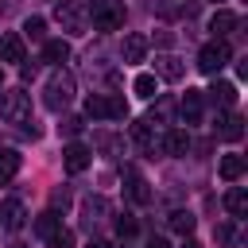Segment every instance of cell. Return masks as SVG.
<instances>
[{
  "label": "cell",
  "instance_id": "obj_1",
  "mask_svg": "<svg viewBox=\"0 0 248 248\" xmlns=\"http://www.w3.org/2000/svg\"><path fill=\"white\" fill-rule=\"evenodd\" d=\"M74 89H78V85H74V74L58 66V70L46 78V85H43V105H46L50 112H62V108L74 101Z\"/></svg>",
  "mask_w": 248,
  "mask_h": 248
},
{
  "label": "cell",
  "instance_id": "obj_2",
  "mask_svg": "<svg viewBox=\"0 0 248 248\" xmlns=\"http://www.w3.org/2000/svg\"><path fill=\"white\" fill-rule=\"evenodd\" d=\"M54 16H58L62 31H70V35H85L89 31V4L85 0H62L54 8Z\"/></svg>",
  "mask_w": 248,
  "mask_h": 248
},
{
  "label": "cell",
  "instance_id": "obj_3",
  "mask_svg": "<svg viewBox=\"0 0 248 248\" xmlns=\"http://www.w3.org/2000/svg\"><path fill=\"white\" fill-rule=\"evenodd\" d=\"M89 23L97 31H120L124 27V4L120 0H93L89 4Z\"/></svg>",
  "mask_w": 248,
  "mask_h": 248
},
{
  "label": "cell",
  "instance_id": "obj_4",
  "mask_svg": "<svg viewBox=\"0 0 248 248\" xmlns=\"http://www.w3.org/2000/svg\"><path fill=\"white\" fill-rule=\"evenodd\" d=\"M229 62H232V50H229V43H225V39H213V43H205V46L198 50V70H202V74H209V78H217Z\"/></svg>",
  "mask_w": 248,
  "mask_h": 248
},
{
  "label": "cell",
  "instance_id": "obj_5",
  "mask_svg": "<svg viewBox=\"0 0 248 248\" xmlns=\"http://www.w3.org/2000/svg\"><path fill=\"white\" fill-rule=\"evenodd\" d=\"M0 120L8 124H27L31 120V97L23 89H4L0 93Z\"/></svg>",
  "mask_w": 248,
  "mask_h": 248
},
{
  "label": "cell",
  "instance_id": "obj_6",
  "mask_svg": "<svg viewBox=\"0 0 248 248\" xmlns=\"http://www.w3.org/2000/svg\"><path fill=\"white\" fill-rule=\"evenodd\" d=\"M85 116L89 120H120V116H128V105H124V97H101V93H93L85 101Z\"/></svg>",
  "mask_w": 248,
  "mask_h": 248
},
{
  "label": "cell",
  "instance_id": "obj_7",
  "mask_svg": "<svg viewBox=\"0 0 248 248\" xmlns=\"http://www.w3.org/2000/svg\"><path fill=\"white\" fill-rule=\"evenodd\" d=\"M213 132H217L221 140L236 143V140L244 136V116H240L236 108H225V112H217V120H213Z\"/></svg>",
  "mask_w": 248,
  "mask_h": 248
},
{
  "label": "cell",
  "instance_id": "obj_8",
  "mask_svg": "<svg viewBox=\"0 0 248 248\" xmlns=\"http://www.w3.org/2000/svg\"><path fill=\"white\" fill-rule=\"evenodd\" d=\"M89 163H93V151H89L85 143H66V151H62V167H66L70 174H81Z\"/></svg>",
  "mask_w": 248,
  "mask_h": 248
},
{
  "label": "cell",
  "instance_id": "obj_9",
  "mask_svg": "<svg viewBox=\"0 0 248 248\" xmlns=\"http://www.w3.org/2000/svg\"><path fill=\"white\" fill-rule=\"evenodd\" d=\"M23 221H27V209H23V202H19V198H8V202L0 205V225L16 232V229H23Z\"/></svg>",
  "mask_w": 248,
  "mask_h": 248
},
{
  "label": "cell",
  "instance_id": "obj_10",
  "mask_svg": "<svg viewBox=\"0 0 248 248\" xmlns=\"http://www.w3.org/2000/svg\"><path fill=\"white\" fill-rule=\"evenodd\" d=\"M159 147H163L167 155H186V147H190V132H182V128H167L163 140H159Z\"/></svg>",
  "mask_w": 248,
  "mask_h": 248
},
{
  "label": "cell",
  "instance_id": "obj_11",
  "mask_svg": "<svg viewBox=\"0 0 248 248\" xmlns=\"http://www.w3.org/2000/svg\"><path fill=\"white\" fill-rule=\"evenodd\" d=\"M232 27H240V16H236V12H229V8H217V12H213V19H209V31H213L217 39H225Z\"/></svg>",
  "mask_w": 248,
  "mask_h": 248
},
{
  "label": "cell",
  "instance_id": "obj_12",
  "mask_svg": "<svg viewBox=\"0 0 248 248\" xmlns=\"http://www.w3.org/2000/svg\"><path fill=\"white\" fill-rule=\"evenodd\" d=\"M120 54H124V62H143V54H147V35H140V31L124 35V46H120Z\"/></svg>",
  "mask_w": 248,
  "mask_h": 248
},
{
  "label": "cell",
  "instance_id": "obj_13",
  "mask_svg": "<svg viewBox=\"0 0 248 248\" xmlns=\"http://www.w3.org/2000/svg\"><path fill=\"white\" fill-rule=\"evenodd\" d=\"M124 182H128V198H132L136 205H147V202H151V190H147V178H143L140 170H128V174H124Z\"/></svg>",
  "mask_w": 248,
  "mask_h": 248
},
{
  "label": "cell",
  "instance_id": "obj_14",
  "mask_svg": "<svg viewBox=\"0 0 248 248\" xmlns=\"http://www.w3.org/2000/svg\"><path fill=\"white\" fill-rule=\"evenodd\" d=\"M19 163H23V155H19L16 147H0V186L19 174Z\"/></svg>",
  "mask_w": 248,
  "mask_h": 248
},
{
  "label": "cell",
  "instance_id": "obj_15",
  "mask_svg": "<svg viewBox=\"0 0 248 248\" xmlns=\"http://www.w3.org/2000/svg\"><path fill=\"white\" fill-rule=\"evenodd\" d=\"M155 74L167 78V81H178V78L186 74V66H182V58H174V54H159V58H155Z\"/></svg>",
  "mask_w": 248,
  "mask_h": 248
},
{
  "label": "cell",
  "instance_id": "obj_16",
  "mask_svg": "<svg viewBox=\"0 0 248 248\" xmlns=\"http://www.w3.org/2000/svg\"><path fill=\"white\" fill-rule=\"evenodd\" d=\"M0 58H4V62H23V35L8 31V35L0 39Z\"/></svg>",
  "mask_w": 248,
  "mask_h": 248
},
{
  "label": "cell",
  "instance_id": "obj_17",
  "mask_svg": "<svg viewBox=\"0 0 248 248\" xmlns=\"http://www.w3.org/2000/svg\"><path fill=\"white\" fill-rule=\"evenodd\" d=\"M209 97H213V105H221V108H232V105H236V85H232V81H217V78H213V85H209Z\"/></svg>",
  "mask_w": 248,
  "mask_h": 248
},
{
  "label": "cell",
  "instance_id": "obj_18",
  "mask_svg": "<svg viewBox=\"0 0 248 248\" xmlns=\"http://www.w3.org/2000/svg\"><path fill=\"white\" fill-rule=\"evenodd\" d=\"M167 225H170V232H178V236H190V232H194V225H198V217H194L190 209H174V213L167 217Z\"/></svg>",
  "mask_w": 248,
  "mask_h": 248
},
{
  "label": "cell",
  "instance_id": "obj_19",
  "mask_svg": "<svg viewBox=\"0 0 248 248\" xmlns=\"http://www.w3.org/2000/svg\"><path fill=\"white\" fill-rule=\"evenodd\" d=\"M182 116H186V124H198V116H202V89H186V97H182Z\"/></svg>",
  "mask_w": 248,
  "mask_h": 248
},
{
  "label": "cell",
  "instance_id": "obj_20",
  "mask_svg": "<svg viewBox=\"0 0 248 248\" xmlns=\"http://www.w3.org/2000/svg\"><path fill=\"white\" fill-rule=\"evenodd\" d=\"M217 170H221V178H225V182H236V178L244 174V155H221Z\"/></svg>",
  "mask_w": 248,
  "mask_h": 248
},
{
  "label": "cell",
  "instance_id": "obj_21",
  "mask_svg": "<svg viewBox=\"0 0 248 248\" xmlns=\"http://www.w3.org/2000/svg\"><path fill=\"white\" fill-rule=\"evenodd\" d=\"M58 229H62V217H58L54 209H46V213H39V217H35V232H39L43 240H50Z\"/></svg>",
  "mask_w": 248,
  "mask_h": 248
},
{
  "label": "cell",
  "instance_id": "obj_22",
  "mask_svg": "<svg viewBox=\"0 0 248 248\" xmlns=\"http://www.w3.org/2000/svg\"><path fill=\"white\" fill-rule=\"evenodd\" d=\"M43 58L46 62H66L70 58V43L66 39H46L43 43Z\"/></svg>",
  "mask_w": 248,
  "mask_h": 248
},
{
  "label": "cell",
  "instance_id": "obj_23",
  "mask_svg": "<svg viewBox=\"0 0 248 248\" xmlns=\"http://www.w3.org/2000/svg\"><path fill=\"white\" fill-rule=\"evenodd\" d=\"M225 209H229L232 217H244V213H248V194H244L240 186H232V190L225 194Z\"/></svg>",
  "mask_w": 248,
  "mask_h": 248
},
{
  "label": "cell",
  "instance_id": "obj_24",
  "mask_svg": "<svg viewBox=\"0 0 248 248\" xmlns=\"http://www.w3.org/2000/svg\"><path fill=\"white\" fill-rule=\"evenodd\" d=\"M132 89H136V97H143V101H151V97L159 93V81H155V74H140V78L132 81Z\"/></svg>",
  "mask_w": 248,
  "mask_h": 248
},
{
  "label": "cell",
  "instance_id": "obj_25",
  "mask_svg": "<svg viewBox=\"0 0 248 248\" xmlns=\"http://www.w3.org/2000/svg\"><path fill=\"white\" fill-rule=\"evenodd\" d=\"M132 140L140 147H155V132H151V120H136L132 124Z\"/></svg>",
  "mask_w": 248,
  "mask_h": 248
},
{
  "label": "cell",
  "instance_id": "obj_26",
  "mask_svg": "<svg viewBox=\"0 0 248 248\" xmlns=\"http://www.w3.org/2000/svg\"><path fill=\"white\" fill-rule=\"evenodd\" d=\"M81 213H85V221H101V217L108 213V202H105V198H85V202H81Z\"/></svg>",
  "mask_w": 248,
  "mask_h": 248
},
{
  "label": "cell",
  "instance_id": "obj_27",
  "mask_svg": "<svg viewBox=\"0 0 248 248\" xmlns=\"http://www.w3.org/2000/svg\"><path fill=\"white\" fill-rule=\"evenodd\" d=\"M43 31H46V23H43L39 16H31V19L23 23V35H27V39H43Z\"/></svg>",
  "mask_w": 248,
  "mask_h": 248
},
{
  "label": "cell",
  "instance_id": "obj_28",
  "mask_svg": "<svg viewBox=\"0 0 248 248\" xmlns=\"http://www.w3.org/2000/svg\"><path fill=\"white\" fill-rule=\"evenodd\" d=\"M81 128H85V120H81V116H66V120L58 124V132H66V136H78Z\"/></svg>",
  "mask_w": 248,
  "mask_h": 248
},
{
  "label": "cell",
  "instance_id": "obj_29",
  "mask_svg": "<svg viewBox=\"0 0 248 248\" xmlns=\"http://www.w3.org/2000/svg\"><path fill=\"white\" fill-rule=\"evenodd\" d=\"M70 244H74V232H70V229H58V232L50 236V248H70Z\"/></svg>",
  "mask_w": 248,
  "mask_h": 248
},
{
  "label": "cell",
  "instance_id": "obj_30",
  "mask_svg": "<svg viewBox=\"0 0 248 248\" xmlns=\"http://www.w3.org/2000/svg\"><path fill=\"white\" fill-rule=\"evenodd\" d=\"M116 232H120V236H132V232H136V217H120V221H116Z\"/></svg>",
  "mask_w": 248,
  "mask_h": 248
},
{
  "label": "cell",
  "instance_id": "obj_31",
  "mask_svg": "<svg viewBox=\"0 0 248 248\" xmlns=\"http://www.w3.org/2000/svg\"><path fill=\"white\" fill-rule=\"evenodd\" d=\"M155 116H159V120H167V116H170V101H159V105L151 108V120H155Z\"/></svg>",
  "mask_w": 248,
  "mask_h": 248
},
{
  "label": "cell",
  "instance_id": "obj_32",
  "mask_svg": "<svg viewBox=\"0 0 248 248\" xmlns=\"http://www.w3.org/2000/svg\"><path fill=\"white\" fill-rule=\"evenodd\" d=\"M50 205H54V209H58V205L66 209V205H70V194H66V190H54V194H50Z\"/></svg>",
  "mask_w": 248,
  "mask_h": 248
},
{
  "label": "cell",
  "instance_id": "obj_33",
  "mask_svg": "<svg viewBox=\"0 0 248 248\" xmlns=\"http://www.w3.org/2000/svg\"><path fill=\"white\" fill-rule=\"evenodd\" d=\"M147 248H170V244H167V240H163V236H155V240H151V244H147Z\"/></svg>",
  "mask_w": 248,
  "mask_h": 248
},
{
  "label": "cell",
  "instance_id": "obj_34",
  "mask_svg": "<svg viewBox=\"0 0 248 248\" xmlns=\"http://www.w3.org/2000/svg\"><path fill=\"white\" fill-rule=\"evenodd\" d=\"M85 248H112V244H108V240H89Z\"/></svg>",
  "mask_w": 248,
  "mask_h": 248
},
{
  "label": "cell",
  "instance_id": "obj_35",
  "mask_svg": "<svg viewBox=\"0 0 248 248\" xmlns=\"http://www.w3.org/2000/svg\"><path fill=\"white\" fill-rule=\"evenodd\" d=\"M182 248H202V244H198V240H190V236H186V240H182Z\"/></svg>",
  "mask_w": 248,
  "mask_h": 248
},
{
  "label": "cell",
  "instance_id": "obj_36",
  "mask_svg": "<svg viewBox=\"0 0 248 248\" xmlns=\"http://www.w3.org/2000/svg\"><path fill=\"white\" fill-rule=\"evenodd\" d=\"M0 85H4V66H0Z\"/></svg>",
  "mask_w": 248,
  "mask_h": 248
},
{
  "label": "cell",
  "instance_id": "obj_37",
  "mask_svg": "<svg viewBox=\"0 0 248 248\" xmlns=\"http://www.w3.org/2000/svg\"><path fill=\"white\" fill-rule=\"evenodd\" d=\"M12 248H27V244H12Z\"/></svg>",
  "mask_w": 248,
  "mask_h": 248
},
{
  "label": "cell",
  "instance_id": "obj_38",
  "mask_svg": "<svg viewBox=\"0 0 248 248\" xmlns=\"http://www.w3.org/2000/svg\"><path fill=\"white\" fill-rule=\"evenodd\" d=\"M213 4H217V0H213Z\"/></svg>",
  "mask_w": 248,
  "mask_h": 248
}]
</instances>
